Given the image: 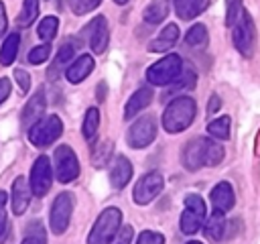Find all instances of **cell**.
<instances>
[{
	"instance_id": "f1b7e54d",
	"label": "cell",
	"mask_w": 260,
	"mask_h": 244,
	"mask_svg": "<svg viewBox=\"0 0 260 244\" xmlns=\"http://www.w3.org/2000/svg\"><path fill=\"white\" fill-rule=\"evenodd\" d=\"M185 45L195 47V49L205 47L207 45V28L203 24H193L185 35Z\"/></svg>"
},
{
	"instance_id": "f6af8a7d",
	"label": "cell",
	"mask_w": 260,
	"mask_h": 244,
	"mask_svg": "<svg viewBox=\"0 0 260 244\" xmlns=\"http://www.w3.org/2000/svg\"><path fill=\"white\" fill-rule=\"evenodd\" d=\"M187 244H201V242H197V240H193V242H187Z\"/></svg>"
},
{
	"instance_id": "484cf974",
	"label": "cell",
	"mask_w": 260,
	"mask_h": 244,
	"mask_svg": "<svg viewBox=\"0 0 260 244\" xmlns=\"http://www.w3.org/2000/svg\"><path fill=\"white\" fill-rule=\"evenodd\" d=\"M98 126H100V110H98V108H89V110L85 112L83 126H81L83 138H85L87 142H93V138H95V134H98Z\"/></svg>"
},
{
	"instance_id": "9c48e42d",
	"label": "cell",
	"mask_w": 260,
	"mask_h": 244,
	"mask_svg": "<svg viewBox=\"0 0 260 244\" xmlns=\"http://www.w3.org/2000/svg\"><path fill=\"white\" fill-rule=\"evenodd\" d=\"M156 138V120L154 116H140L128 130L126 140L132 148H146Z\"/></svg>"
},
{
	"instance_id": "8992f818",
	"label": "cell",
	"mask_w": 260,
	"mask_h": 244,
	"mask_svg": "<svg viewBox=\"0 0 260 244\" xmlns=\"http://www.w3.org/2000/svg\"><path fill=\"white\" fill-rule=\"evenodd\" d=\"M205 216H207V205H205L203 197L197 193H189L185 197V209L181 214V232L187 236L199 232Z\"/></svg>"
},
{
	"instance_id": "9a60e30c",
	"label": "cell",
	"mask_w": 260,
	"mask_h": 244,
	"mask_svg": "<svg viewBox=\"0 0 260 244\" xmlns=\"http://www.w3.org/2000/svg\"><path fill=\"white\" fill-rule=\"evenodd\" d=\"M209 197H211L213 207H215L217 211H223V214H225V211H230V209L234 207V203H236L234 189H232V185H230L228 181H219V183L211 189Z\"/></svg>"
},
{
	"instance_id": "277c9868",
	"label": "cell",
	"mask_w": 260,
	"mask_h": 244,
	"mask_svg": "<svg viewBox=\"0 0 260 244\" xmlns=\"http://www.w3.org/2000/svg\"><path fill=\"white\" fill-rule=\"evenodd\" d=\"M183 69V61L177 53L165 55L162 59H158L156 63H152L146 69V79L150 85H169L171 81L177 79V75Z\"/></svg>"
},
{
	"instance_id": "ac0fdd59",
	"label": "cell",
	"mask_w": 260,
	"mask_h": 244,
	"mask_svg": "<svg viewBox=\"0 0 260 244\" xmlns=\"http://www.w3.org/2000/svg\"><path fill=\"white\" fill-rule=\"evenodd\" d=\"M93 59L89 57V55H79L73 63H69L67 65V69H65V75H67V79H69V83H81L91 71H93Z\"/></svg>"
},
{
	"instance_id": "60d3db41",
	"label": "cell",
	"mask_w": 260,
	"mask_h": 244,
	"mask_svg": "<svg viewBox=\"0 0 260 244\" xmlns=\"http://www.w3.org/2000/svg\"><path fill=\"white\" fill-rule=\"evenodd\" d=\"M110 150H112V144H110V142H102V144H100V152H102V155H106V157H108V155H110ZM93 163H95V165H102V163H104V159H98V155H93Z\"/></svg>"
},
{
	"instance_id": "3957f363",
	"label": "cell",
	"mask_w": 260,
	"mask_h": 244,
	"mask_svg": "<svg viewBox=\"0 0 260 244\" xmlns=\"http://www.w3.org/2000/svg\"><path fill=\"white\" fill-rule=\"evenodd\" d=\"M120 226H122V211L118 207H106L98 216V220L87 236V244H112Z\"/></svg>"
},
{
	"instance_id": "f35d334b",
	"label": "cell",
	"mask_w": 260,
	"mask_h": 244,
	"mask_svg": "<svg viewBox=\"0 0 260 244\" xmlns=\"http://www.w3.org/2000/svg\"><path fill=\"white\" fill-rule=\"evenodd\" d=\"M132 236H134L132 226H124V228L118 232V238H116L114 244H130V242H132Z\"/></svg>"
},
{
	"instance_id": "ab89813d",
	"label": "cell",
	"mask_w": 260,
	"mask_h": 244,
	"mask_svg": "<svg viewBox=\"0 0 260 244\" xmlns=\"http://www.w3.org/2000/svg\"><path fill=\"white\" fill-rule=\"evenodd\" d=\"M10 96V81L8 77H0V104Z\"/></svg>"
},
{
	"instance_id": "d6a6232c",
	"label": "cell",
	"mask_w": 260,
	"mask_h": 244,
	"mask_svg": "<svg viewBox=\"0 0 260 244\" xmlns=\"http://www.w3.org/2000/svg\"><path fill=\"white\" fill-rule=\"evenodd\" d=\"M102 0H69V8L75 12V14H87L91 10H95L100 6Z\"/></svg>"
},
{
	"instance_id": "ee69618b",
	"label": "cell",
	"mask_w": 260,
	"mask_h": 244,
	"mask_svg": "<svg viewBox=\"0 0 260 244\" xmlns=\"http://www.w3.org/2000/svg\"><path fill=\"white\" fill-rule=\"evenodd\" d=\"M114 2H116V4H126L128 0H114Z\"/></svg>"
},
{
	"instance_id": "7402d4cb",
	"label": "cell",
	"mask_w": 260,
	"mask_h": 244,
	"mask_svg": "<svg viewBox=\"0 0 260 244\" xmlns=\"http://www.w3.org/2000/svg\"><path fill=\"white\" fill-rule=\"evenodd\" d=\"M207 8V0H175V12L183 20L199 16Z\"/></svg>"
},
{
	"instance_id": "44dd1931",
	"label": "cell",
	"mask_w": 260,
	"mask_h": 244,
	"mask_svg": "<svg viewBox=\"0 0 260 244\" xmlns=\"http://www.w3.org/2000/svg\"><path fill=\"white\" fill-rule=\"evenodd\" d=\"M45 94L39 89L28 102H26V106H24V110H22V126L24 128H30L37 120H41L43 118V112H45Z\"/></svg>"
},
{
	"instance_id": "f546056e",
	"label": "cell",
	"mask_w": 260,
	"mask_h": 244,
	"mask_svg": "<svg viewBox=\"0 0 260 244\" xmlns=\"http://www.w3.org/2000/svg\"><path fill=\"white\" fill-rule=\"evenodd\" d=\"M57 28H59V20L55 16H45L41 22H39V28H37V35L39 39H43L45 43H51L57 35Z\"/></svg>"
},
{
	"instance_id": "4316f807",
	"label": "cell",
	"mask_w": 260,
	"mask_h": 244,
	"mask_svg": "<svg viewBox=\"0 0 260 244\" xmlns=\"http://www.w3.org/2000/svg\"><path fill=\"white\" fill-rule=\"evenodd\" d=\"M195 81H197V75H195V71L191 67L181 69V73L177 75V79L171 81L169 94H175V92H181V89H193L195 87Z\"/></svg>"
},
{
	"instance_id": "7c38bea8",
	"label": "cell",
	"mask_w": 260,
	"mask_h": 244,
	"mask_svg": "<svg viewBox=\"0 0 260 244\" xmlns=\"http://www.w3.org/2000/svg\"><path fill=\"white\" fill-rule=\"evenodd\" d=\"M165 187V179L160 173H146L138 179V183L134 185V201L138 205H146L150 203Z\"/></svg>"
},
{
	"instance_id": "1f68e13d",
	"label": "cell",
	"mask_w": 260,
	"mask_h": 244,
	"mask_svg": "<svg viewBox=\"0 0 260 244\" xmlns=\"http://www.w3.org/2000/svg\"><path fill=\"white\" fill-rule=\"evenodd\" d=\"M20 244H47V236H45L43 224L41 222H30L28 228H26V236L22 238Z\"/></svg>"
},
{
	"instance_id": "30bf717a",
	"label": "cell",
	"mask_w": 260,
	"mask_h": 244,
	"mask_svg": "<svg viewBox=\"0 0 260 244\" xmlns=\"http://www.w3.org/2000/svg\"><path fill=\"white\" fill-rule=\"evenodd\" d=\"M71 211H73V197L71 193L63 191L55 197L53 205H51V230L53 234L61 236L65 234V230L69 228V222H71Z\"/></svg>"
},
{
	"instance_id": "4dcf8cb0",
	"label": "cell",
	"mask_w": 260,
	"mask_h": 244,
	"mask_svg": "<svg viewBox=\"0 0 260 244\" xmlns=\"http://www.w3.org/2000/svg\"><path fill=\"white\" fill-rule=\"evenodd\" d=\"M39 16V0H24L22 10L18 14V24L22 26H30Z\"/></svg>"
},
{
	"instance_id": "d4e9b609",
	"label": "cell",
	"mask_w": 260,
	"mask_h": 244,
	"mask_svg": "<svg viewBox=\"0 0 260 244\" xmlns=\"http://www.w3.org/2000/svg\"><path fill=\"white\" fill-rule=\"evenodd\" d=\"M205 234H207V238H211V240H215V242H219L221 238H223V232H225V218H223V211H213V216L207 220V224H205Z\"/></svg>"
},
{
	"instance_id": "8d00e7d4",
	"label": "cell",
	"mask_w": 260,
	"mask_h": 244,
	"mask_svg": "<svg viewBox=\"0 0 260 244\" xmlns=\"http://www.w3.org/2000/svg\"><path fill=\"white\" fill-rule=\"evenodd\" d=\"M6 199H8V195L4 191H0V240L4 238L6 228H8V224H6Z\"/></svg>"
},
{
	"instance_id": "2e32d148",
	"label": "cell",
	"mask_w": 260,
	"mask_h": 244,
	"mask_svg": "<svg viewBox=\"0 0 260 244\" xmlns=\"http://www.w3.org/2000/svg\"><path fill=\"white\" fill-rule=\"evenodd\" d=\"M150 102H152V87H148V85L138 87V89L130 96V100L126 102L124 118H126V120H132V118L138 116V112H142Z\"/></svg>"
},
{
	"instance_id": "7a4b0ae2",
	"label": "cell",
	"mask_w": 260,
	"mask_h": 244,
	"mask_svg": "<svg viewBox=\"0 0 260 244\" xmlns=\"http://www.w3.org/2000/svg\"><path fill=\"white\" fill-rule=\"evenodd\" d=\"M195 114H197L195 100H193V98H187V96H179V98L171 100V104L165 108L162 126H165V130L171 132V134L183 132L185 128H189V126L193 124Z\"/></svg>"
},
{
	"instance_id": "e0dca14e",
	"label": "cell",
	"mask_w": 260,
	"mask_h": 244,
	"mask_svg": "<svg viewBox=\"0 0 260 244\" xmlns=\"http://www.w3.org/2000/svg\"><path fill=\"white\" fill-rule=\"evenodd\" d=\"M130 179H132V165L124 155H118L110 169V183H112V187L122 189L128 185Z\"/></svg>"
},
{
	"instance_id": "6da1fadb",
	"label": "cell",
	"mask_w": 260,
	"mask_h": 244,
	"mask_svg": "<svg viewBox=\"0 0 260 244\" xmlns=\"http://www.w3.org/2000/svg\"><path fill=\"white\" fill-rule=\"evenodd\" d=\"M221 161H223V148L219 146V142L205 138V136H197L189 140L181 152V163L187 171H197L203 165L215 167Z\"/></svg>"
},
{
	"instance_id": "ffe728a7",
	"label": "cell",
	"mask_w": 260,
	"mask_h": 244,
	"mask_svg": "<svg viewBox=\"0 0 260 244\" xmlns=\"http://www.w3.org/2000/svg\"><path fill=\"white\" fill-rule=\"evenodd\" d=\"M75 51H77V43L67 41V43H63V45H61V49L57 51V57H55L53 65L49 67V79H57V77L61 75V71H63V69H67V65L73 61Z\"/></svg>"
},
{
	"instance_id": "5b68a950",
	"label": "cell",
	"mask_w": 260,
	"mask_h": 244,
	"mask_svg": "<svg viewBox=\"0 0 260 244\" xmlns=\"http://www.w3.org/2000/svg\"><path fill=\"white\" fill-rule=\"evenodd\" d=\"M63 134V122L57 114H51V116H45L41 120H37L30 128H28V140L43 148V146H49L53 144L59 136Z\"/></svg>"
},
{
	"instance_id": "cb8c5ba5",
	"label": "cell",
	"mask_w": 260,
	"mask_h": 244,
	"mask_svg": "<svg viewBox=\"0 0 260 244\" xmlns=\"http://www.w3.org/2000/svg\"><path fill=\"white\" fill-rule=\"evenodd\" d=\"M18 45H20V37L18 33H10L2 47H0V63L2 65H12L14 59H16V53H18Z\"/></svg>"
},
{
	"instance_id": "52a82bcc",
	"label": "cell",
	"mask_w": 260,
	"mask_h": 244,
	"mask_svg": "<svg viewBox=\"0 0 260 244\" xmlns=\"http://www.w3.org/2000/svg\"><path fill=\"white\" fill-rule=\"evenodd\" d=\"M55 175H57V181L61 183H69L73 179L79 177V161H77V155L71 150V146L67 144H61L55 148Z\"/></svg>"
},
{
	"instance_id": "d6986e66",
	"label": "cell",
	"mask_w": 260,
	"mask_h": 244,
	"mask_svg": "<svg viewBox=\"0 0 260 244\" xmlns=\"http://www.w3.org/2000/svg\"><path fill=\"white\" fill-rule=\"evenodd\" d=\"M177 41H179V26L171 22V24H167V26L158 33V37H154V39L148 43V51H152V53H165V51H169Z\"/></svg>"
},
{
	"instance_id": "ba28073f",
	"label": "cell",
	"mask_w": 260,
	"mask_h": 244,
	"mask_svg": "<svg viewBox=\"0 0 260 244\" xmlns=\"http://www.w3.org/2000/svg\"><path fill=\"white\" fill-rule=\"evenodd\" d=\"M234 26V33H232V41H234V47L238 49V53H242L244 57H250L252 51H254V24H252V18L248 12H240L238 20L232 24Z\"/></svg>"
},
{
	"instance_id": "8fae6325",
	"label": "cell",
	"mask_w": 260,
	"mask_h": 244,
	"mask_svg": "<svg viewBox=\"0 0 260 244\" xmlns=\"http://www.w3.org/2000/svg\"><path fill=\"white\" fill-rule=\"evenodd\" d=\"M28 183H30L32 195H37V197L47 195V191H49L51 185H53V171H51V163H49L47 157L41 155V157L35 161V165H32V169H30V179H28Z\"/></svg>"
},
{
	"instance_id": "7bdbcfd3",
	"label": "cell",
	"mask_w": 260,
	"mask_h": 244,
	"mask_svg": "<svg viewBox=\"0 0 260 244\" xmlns=\"http://www.w3.org/2000/svg\"><path fill=\"white\" fill-rule=\"evenodd\" d=\"M219 106H221V100H219L217 96H211V100H209V108H207V110H209V112H215Z\"/></svg>"
},
{
	"instance_id": "d590c367",
	"label": "cell",
	"mask_w": 260,
	"mask_h": 244,
	"mask_svg": "<svg viewBox=\"0 0 260 244\" xmlns=\"http://www.w3.org/2000/svg\"><path fill=\"white\" fill-rule=\"evenodd\" d=\"M136 244H165V236L160 232H152V230H144L140 232Z\"/></svg>"
},
{
	"instance_id": "b9f144b4",
	"label": "cell",
	"mask_w": 260,
	"mask_h": 244,
	"mask_svg": "<svg viewBox=\"0 0 260 244\" xmlns=\"http://www.w3.org/2000/svg\"><path fill=\"white\" fill-rule=\"evenodd\" d=\"M6 24H8V20H6V10H4V2H0V37L6 33Z\"/></svg>"
},
{
	"instance_id": "4fadbf2b",
	"label": "cell",
	"mask_w": 260,
	"mask_h": 244,
	"mask_svg": "<svg viewBox=\"0 0 260 244\" xmlns=\"http://www.w3.org/2000/svg\"><path fill=\"white\" fill-rule=\"evenodd\" d=\"M83 33L87 35V41H89V47L93 53H104L106 47H108V22L104 16H95L85 28Z\"/></svg>"
},
{
	"instance_id": "e575fe53",
	"label": "cell",
	"mask_w": 260,
	"mask_h": 244,
	"mask_svg": "<svg viewBox=\"0 0 260 244\" xmlns=\"http://www.w3.org/2000/svg\"><path fill=\"white\" fill-rule=\"evenodd\" d=\"M49 55H51V45H49V43H43V45L35 47V49L28 53V61H30V63H35V65H39V63L47 61V59H49Z\"/></svg>"
},
{
	"instance_id": "836d02e7",
	"label": "cell",
	"mask_w": 260,
	"mask_h": 244,
	"mask_svg": "<svg viewBox=\"0 0 260 244\" xmlns=\"http://www.w3.org/2000/svg\"><path fill=\"white\" fill-rule=\"evenodd\" d=\"M242 12V0H225V24L232 26Z\"/></svg>"
},
{
	"instance_id": "5bb4252c",
	"label": "cell",
	"mask_w": 260,
	"mask_h": 244,
	"mask_svg": "<svg viewBox=\"0 0 260 244\" xmlns=\"http://www.w3.org/2000/svg\"><path fill=\"white\" fill-rule=\"evenodd\" d=\"M30 183L28 179L24 177H16L14 183H12V189H10V203H12V211L14 216H22L30 203Z\"/></svg>"
},
{
	"instance_id": "83f0119b",
	"label": "cell",
	"mask_w": 260,
	"mask_h": 244,
	"mask_svg": "<svg viewBox=\"0 0 260 244\" xmlns=\"http://www.w3.org/2000/svg\"><path fill=\"white\" fill-rule=\"evenodd\" d=\"M230 124H232L230 116H219L207 124V132L217 140H228L230 138Z\"/></svg>"
},
{
	"instance_id": "74e56055",
	"label": "cell",
	"mask_w": 260,
	"mask_h": 244,
	"mask_svg": "<svg viewBox=\"0 0 260 244\" xmlns=\"http://www.w3.org/2000/svg\"><path fill=\"white\" fill-rule=\"evenodd\" d=\"M14 79L18 81L20 92H28L30 89V75L24 69H14Z\"/></svg>"
},
{
	"instance_id": "603a6c76",
	"label": "cell",
	"mask_w": 260,
	"mask_h": 244,
	"mask_svg": "<svg viewBox=\"0 0 260 244\" xmlns=\"http://www.w3.org/2000/svg\"><path fill=\"white\" fill-rule=\"evenodd\" d=\"M167 14H169V0H152L146 6L142 18L148 24H160L167 18Z\"/></svg>"
}]
</instances>
